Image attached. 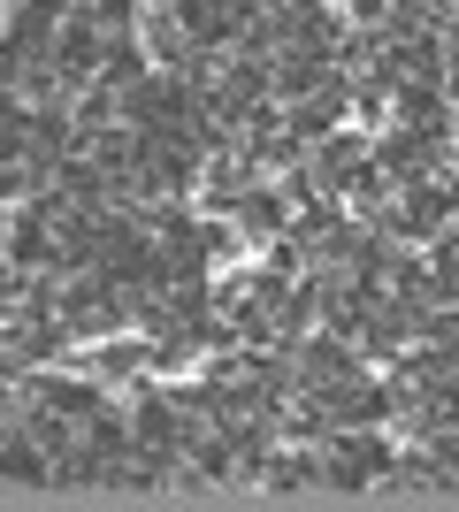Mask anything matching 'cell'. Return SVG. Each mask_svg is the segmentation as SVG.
<instances>
[{
	"mask_svg": "<svg viewBox=\"0 0 459 512\" xmlns=\"http://www.w3.org/2000/svg\"><path fill=\"white\" fill-rule=\"evenodd\" d=\"M138 46H146V62H153V69H176V77H184V69L199 62V39H192V23L176 16L169 0H153L146 16H138Z\"/></svg>",
	"mask_w": 459,
	"mask_h": 512,
	"instance_id": "6da1fadb",
	"label": "cell"
},
{
	"mask_svg": "<svg viewBox=\"0 0 459 512\" xmlns=\"http://www.w3.org/2000/svg\"><path fill=\"white\" fill-rule=\"evenodd\" d=\"M0 490H54V451H39L16 428V436L0 444Z\"/></svg>",
	"mask_w": 459,
	"mask_h": 512,
	"instance_id": "7a4b0ae2",
	"label": "cell"
}]
</instances>
